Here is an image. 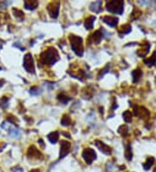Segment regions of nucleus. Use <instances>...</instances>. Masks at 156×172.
I'll use <instances>...</instances> for the list:
<instances>
[{
    "mask_svg": "<svg viewBox=\"0 0 156 172\" xmlns=\"http://www.w3.org/2000/svg\"><path fill=\"white\" fill-rule=\"evenodd\" d=\"M69 42L72 47V50L75 51V53L79 56H82L83 55V38L75 36V35H70L69 37Z\"/></svg>",
    "mask_w": 156,
    "mask_h": 172,
    "instance_id": "nucleus-2",
    "label": "nucleus"
},
{
    "mask_svg": "<svg viewBox=\"0 0 156 172\" xmlns=\"http://www.w3.org/2000/svg\"><path fill=\"white\" fill-rule=\"evenodd\" d=\"M154 163V158L153 157H148L146 161V163L143 164V167L145 169H149L151 166Z\"/></svg>",
    "mask_w": 156,
    "mask_h": 172,
    "instance_id": "nucleus-20",
    "label": "nucleus"
},
{
    "mask_svg": "<svg viewBox=\"0 0 156 172\" xmlns=\"http://www.w3.org/2000/svg\"><path fill=\"white\" fill-rule=\"evenodd\" d=\"M102 21L111 26V27H114L117 25V24H118V18H117L116 17H113V16H106L102 18Z\"/></svg>",
    "mask_w": 156,
    "mask_h": 172,
    "instance_id": "nucleus-10",
    "label": "nucleus"
},
{
    "mask_svg": "<svg viewBox=\"0 0 156 172\" xmlns=\"http://www.w3.org/2000/svg\"><path fill=\"white\" fill-rule=\"evenodd\" d=\"M24 6L26 9L32 11V10H35L38 6V2L37 1H32V0H28V1H25Z\"/></svg>",
    "mask_w": 156,
    "mask_h": 172,
    "instance_id": "nucleus-14",
    "label": "nucleus"
},
{
    "mask_svg": "<svg viewBox=\"0 0 156 172\" xmlns=\"http://www.w3.org/2000/svg\"><path fill=\"white\" fill-rule=\"evenodd\" d=\"M125 157H126V158H127L128 160H129V161L132 159V151H131L130 146H128V147L126 149V150H125Z\"/></svg>",
    "mask_w": 156,
    "mask_h": 172,
    "instance_id": "nucleus-25",
    "label": "nucleus"
},
{
    "mask_svg": "<svg viewBox=\"0 0 156 172\" xmlns=\"http://www.w3.org/2000/svg\"><path fill=\"white\" fill-rule=\"evenodd\" d=\"M132 75H133V82H134V83H137V82L140 80V78H141L142 72H141V70L138 69V70H134L133 73H132Z\"/></svg>",
    "mask_w": 156,
    "mask_h": 172,
    "instance_id": "nucleus-16",
    "label": "nucleus"
},
{
    "mask_svg": "<svg viewBox=\"0 0 156 172\" xmlns=\"http://www.w3.org/2000/svg\"><path fill=\"white\" fill-rule=\"evenodd\" d=\"M58 99H59V101L62 102L63 104H67L70 100V98L69 97H67V96H65L64 94H61L58 96Z\"/></svg>",
    "mask_w": 156,
    "mask_h": 172,
    "instance_id": "nucleus-22",
    "label": "nucleus"
},
{
    "mask_svg": "<svg viewBox=\"0 0 156 172\" xmlns=\"http://www.w3.org/2000/svg\"><path fill=\"white\" fill-rule=\"evenodd\" d=\"M12 11H13V13H14L16 17L19 18V20H23L24 17V12L22 11H19V10H17L16 8H13Z\"/></svg>",
    "mask_w": 156,
    "mask_h": 172,
    "instance_id": "nucleus-18",
    "label": "nucleus"
},
{
    "mask_svg": "<svg viewBox=\"0 0 156 172\" xmlns=\"http://www.w3.org/2000/svg\"><path fill=\"white\" fill-rule=\"evenodd\" d=\"M30 172H40V171H39V169H33Z\"/></svg>",
    "mask_w": 156,
    "mask_h": 172,
    "instance_id": "nucleus-29",
    "label": "nucleus"
},
{
    "mask_svg": "<svg viewBox=\"0 0 156 172\" xmlns=\"http://www.w3.org/2000/svg\"><path fill=\"white\" fill-rule=\"evenodd\" d=\"M30 93L31 94V95H34V96H37V95H39L41 93V90L39 89L38 87H36V86H34V87H32L31 89H30Z\"/></svg>",
    "mask_w": 156,
    "mask_h": 172,
    "instance_id": "nucleus-24",
    "label": "nucleus"
},
{
    "mask_svg": "<svg viewBox=\"0 0 156 172\" xmlns=\"http://www.w3.org/2000/svg\"><path fill=\"white\" fill-rule=\"evenodd\" d=\"M10 136L11 137H17L20 136V132H19L17 129H12L10 132Z\"/></svg>",
    "mask_w": 156,
    "mask_h": 172,
    "instance_id": "nucleus-27",
    "label": "nucleus"
},
{
    "mask_svg": "<svg viewBox=\"0 0 156 172\" xmlns=\"http://www.w3.org/2000/svg\"><path fill=\"white\" fill-rule=\"evenodd\" d=\"M71 149V144L68 141H65V140H63L61 141V149H60V156H59V158L62 159L64 157H66L69 151Z\"/></svg>",
    "mask_w": 156,
    "mask_h": 172,
    "instance_id": "nucleus-7",
    "label": "nucleus"
},
{
    "mask_svg": "<svg viewBox=\"0 0 156 172\" xmlns=\"http://www.w3.org/2000/svg\"><path fill=\"white\" fill-rule=\"evenodd\" d=\"M48 11L49 14L52 18H56L59 15V9H60V3L59 2H52L50 3L48 7Z\"/></svg>",
    "mask_w": 156,
    "mask_h": 172,
    "instance_id": "nucleus-6",
    "label": "nucleus"
},
{
    "mask_svg": "<svg viewBox=\"0 0 156 172\" xmlns=\"http://www.w3.org/2000/svg\"><path fill=\"white\" fill-rule=\"evenodd\" d=\"M24 69L30 72L34 73L35 72V66H34V60L30 53H28L24 56Z\"/></svg>",
    "mask_w": 156,
    "mask_h": 172,
    "instance_id": "nucleus-5",
    "label": "nucleus"
},
{
    "mask_svg": "<svg viewBox=\"0 0 156 172\" xmlns=\"http://www.w3.org/2000/svg\"><path fill=\"white\" fill-rule=\"evenodd\" d=\"M7 102H8V99L6 98H3L1 100H0V106L3 107V108L6 107L5 104H7Z\"/></svg>",
    "mask_w": 156,
    "mask_h": 172,
    "instance_id": "nucleus-28",
    "label": "nucleus"
},
{
    "mask_svg": "<svg viewBox=\"0 0 156 172\" xmlns=\"http://www.w3.org/2000/svg\"><path fill=\"white\" fill-rule=\"evenodd\" d=\"M59 60V54L54 47H49L40 56V61L44 64L52 65Z\"/></svg>",
    "mask_w": 156,
    "mask_h": 172,
    "instance_id": "nucleus-1",
    "label": "nucleus"
},
{
    "mask_svg": "<svg viewBox=\"0 0 156 172\" xmlns=\"http://www.w3.org/2000/svg\"><path fill=\"white\" fill-rule=\"evenodd\" d=\"M118 132L121 134V135H126V134L128 133V127H127V125H122L120 128H119V129H118Z\"/></svg>",
    "mask_w": 156,
    "mask_h": 172,
    "instance_id": "nucleus-26",
    "label": "nucleus"
},
{
    "mask_svg": "<svg viewBox=\"0 0 156 172\" xmlns=\"http://www.w3.org/2000/svg\"><path fill=\"white\" fill-rule=\"evenodd\" d=\"M83 158L88 164H91L96 159V153L91 148H87L83 151Z\"/></svg>",
    "mask_w": 156,
    "mask_h": 172,
    "instance_id": "nucleus-4",
    "label": "nucleus"
},
{
    "mask_svg": "<svg viewBox=\"0 0 156 172\" xmlns=\"http://www.w3.org/2000/svg\"><path fill=\"white\" fill-rule=\"evenodd\" d=\"M27 157L30 159H42L43 158L42 153L40 151H38V149L35 146L30 147V149L27 151Z\"/></svg>",
    "mask_w": 156,
    "mask_h": 172,
    "instance_id": "nucleus-8",
    "label": "nucleus"
},
{
    "mask_svg": "<svg viewBox=\"0 0 156 172\" xmlns=\"http://www.w3.org/2000/svg\"><path fill=\"white\" fill-rule=\"evenodd\" d=\"M144 62H145V64H146L147 66H152V65H153V64L156 63V52L154 51L153 54V56H152L151 57H149V58L146 59Z\"/></svg>",
    "mask_w": 156,
    "mask_h": 172,
    "instance_id": "nucleus-17",
    "label": "nucleus"
},
{
    "mask_svg": "<svg viewBox=\"0 0 156 172\" xmlns=\"http://www.w3.org/2000/svg\"><path fill=\"white\" fill-rule=\"evenodd\" d=\"M2 70V69H1V68H0V70Z\"/></svg>",
    "mask_w": 156,
    "mask_h": 172,
    "instance_id": "nucleus-30",
    "label": "nucleus"
},
{
    "mask_svg": "<svg viewBox=\"0 0 156 172\" xmlns=\"http://www.w3.org/2000/svg\"><path fill=\"white\" fill-rule=\"evenodd\" d=\"M122 117H123L124 120H125L127 123H130V122L132 121V114H131L130 111H128V110H127V111H125V112L123 113Z\"/></svg>",
    "mask_w": 156,
    "mask_h": 172,
    "instance_id": "nucleus-21",
    "label": "nucleus"
},
{
    "mask_svg": "<svg viewBox=\"0 0 156 172\" xmlns=\"http://www.w3.org/2000/svg\"><path fill=\"white\" fill-rule=\"evenodd\" d=\"M130 31H131V25H122V26L121 27V30H120V31H121L122 33H123V34H127V33H128Z\"/></svg>",
    "mask_w": 156,
    "mask_h": 172,
    "instance_id": "nucleus-23",
    "label": "nucleus"
},
{
    "mask_svg": "<svg viewBox=\"0 0 156 172\" xmlns=\"http://www.w3.org/2000/svg\"><path fill=\"white\" fill-rule=\"evenodd\" d=\"M71 124V119L68 115H64L63 118L61 119V124L63 126H69Z\"/></svg>",
    "mask_w": 156,
    "mask_h": 172,
    "instance_id": "nucleus-19",
    "label": "nucleus"
},
{
    "mask_svg": "<svg viewBox=\"0 0 156 172\" xmlns=\"http://www.w3.org/2000/svg\"><path fill=\"white\" fill-rule=\"evenodd\" d=\"M102 36H103V35H102V31H100V30L96 31L92 35V38H93V41L95 42V44H99V43L101 42V40H102Z\"/></svg>",
    "mask_w": 156,
    "mask_h": 172,
    "instance_id": "nucleus-12",
    "label": "nucleus"
},
{
    "mask_svg": "<svg viewBox=\"0 0 156 172\" xmlns=\"http://www.w3.org/2000/svg\"><path fill=\"white\" fill-rule=\"evenodd\" d=\"M95 145L98 148L102 153H104L105 155H110L111 154V152H112V149H111V148L109 147V146H108V145H106L104 143H102V141H100V140H96L95 142Z\"/></svg>",
    "mask_w": 156,
    "mask_h": 172,
    "instance_id": "nucleus-9",
    "label": "nucleus"
},
{
    "mask_svg": "<svg viewBox=\"0 0 156 172\" xmlns=\"http://www.w3.org/2000/svg\"><path fill=\"white\" fill-rule=\"evenodd\" d=\"M48 139L51 143H56L58 139H59V133H58L57 131L51 132L50 134L48 135Z\"/></svg>",
    "mask_w": 156,
    "mask_h": 172,
    "instance_id": "nucleus-13",
    "label": "nucleus"
},
{
    "mask_svg": "<svg viewBox=\"0 0 156 172\" xmlns=\"http://www.w3.org/2000/svg\"><path fill=\"white\" fill-rule=\"evenodd\" d=\"M95 21V17H89V18L86 19L84 23V26L87 30H90L94 26V22Z\"/></svg>",
    "mask_w": 156,
    "mask_h": 172,
    "instance_id": "nucleus-15",
    "label": "nucleus"
},
{
    "mask_svg": "<svg viewBox=\"0 0 156 172\" xmlns=\"http://www.w3.org/2000/svg\"><path fill=\"white\" fill-rule=\"evenodd\" d=\"M123 6H124V3L123 1H109L107 3L106 5V8L107 11L111 12V13H114V14H122L123 12Z\"/></svg>",
    "mask_w": 156,
    "mask_h": 172,
    "instance_id": "nucleus-3",
    "label": "nucleus"
},
{
    "mask_svg": "<svg viewBox=\"0 0 156 172\" xmlns=\"http://www.w3.org/2000/svg\"><path fill=\"white\" fill-rule=\"evenodd\" d=\"M102 1H96L94 2L90 5V11L95 13H98L102 11Z\"/></svg>",
    "mask_w": 156,
    "mask_h": 172,
    "instance_id": "nucleus-11",
    "label": "nucleus"
}]
</instances>
